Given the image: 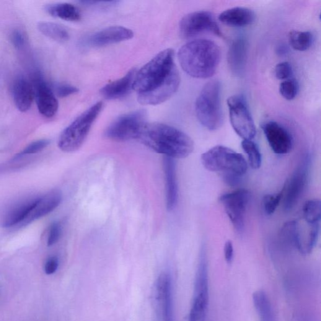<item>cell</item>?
Returning <instances> with one entry per match:
<instances>
[{"mask_svg": "<svg viewBox=\"0 0 321 321\" xmlns=\"http://www.w3.org/2000/svg\"><path fill=\"white\" fill-rule=\"evenodd\" d=\"M314 41L312 33L308 31L292 30L289 34V44L294 50L304 51L308 50Z\"/></svg>", "mask_w": 321, "mask_h": 321, "instance_id": "27", "label": "cell"}, {"mask_svg": "<svg viewBox=\"0 0 321 321\" xmlns=\"http://www.w3.org/2000/svg\"><path fill=\"white\" fill-rule=\"evenodd\" d=\"M195 113L199 122L209 131H216L224 123L221 104V84L218 80L207 82L195 102Z\"/></svg>", "mask_w": 321, "mask_h": 321, "instance_id": "4", "label": "cell"}, {"mask_svg": "<svg viewBox=\"0 0 321 321\" xmlns=\"http://www.w3.org/2000/svg\"><path fill=\"white\" fill-rule=\"evenodd\" d=\"M53 90L54 94L59 97H66L69 95L76 94L79 89L73 85L67 84H56L54 85Z\"/></svg>", "mask_w": 321, "mask_h": 321, "instance_id": "34", "label": "cell"}, {"mask_svg": "<svg viewBox=\"0 0 321 321\" xmlns=\"http://www.w3.org/2000/svg\"><path fill=\"white\" fill-rule=\"evenodd\" d=\"M262 129L269 146L276 154H286L291 151L293 139L284 127L277 122L269 121L263 124Z\"/></svg>", "mask_w": 321, "mask_h": 321, "instance_id": "13", "label": "cell"}, {"mask_svg": "<svg viewBox=\"0 0 321 321\" xmlns=\"http://www.w3.org/2000/svg\"><path fill=\"white\" fill-rule=\"evenodd\" d=\"M303 215L307 224H319L321 216L320 201L314 199L305 202L303 206Z\"/></svg>", "mask_w": 321, "mask_h": 321, "instance_id": "29", "label": "cell"}, {"mask_svg": "<svg viewBox=\"0 0 321 321\" xmlns=\"http://www.w3.org/2000/svg\"><path fill=\"white\" fill-rule=\"evenodd\" d=\"M137 140L157 153L172 159L185 158L194 150V142L187 134L159 123L145 124Z\"/></svg>", "mask_w": 321, "mask_h": 321, "instance_id": "2", "label": "cell"}, {"mask_svg": "<svg viewBox=\"0 0 321 321\" xmlns=\"http://www.w3.org/2000/svg\"><path fill=\"white\" fill-rule=\"evenodd\" d=\"M242 146L247 155L250 167L253 169H258L261 165V155L257 145L252 140H243Z\"/></svg>", "mask_w": 321, "mask_h": 321, "instance_id": "30", "label": "cell"}, {"mask_svg": "<svg viewBox=\"0 0 321 321\" xmlns=\"http://www.w3.org/2000/svg\"><path fill=\"white\" fill-rule=\"evenodd\" d=\"M230 123L235 133L243 140H252L256 136V128L247 102L240 95H233L227 99Z\"/></svg>", "mask_w": 321, "mask_h": 321, "instance_id": "7", "label": "cell"}, {"mask_svg": "<svg viewBox=\"0 0 321 321\" xmlns=\"http://www.w3.org/2000/svg\"><path fill=\"white\" fill-rule=\"evenodd\" d=\"M234 249L232 241L228 240L224 245V257L228 263H231L234 259Z\"/></svg>", "mask_w": 321, "mask_h": 321, "instance_id": "39", "label": "cell"}, {"mask_svg": "<svg viewBox=\"0 0 321 321\" xmlns=\"http://www.w3.org/2000/svg\"><path fill=\"white\" fill-rule=\"evenodd\" d=\"M103 105L102 102L95 103L64 129L58 141L59 147L62 151H76L82 146Z\"/></svg>", "mask_w": 321, "mask_h": 321, "instance_id": "5", "label": "cell"}, {"mask_svg": "<svg viewBox=\"0 0 321 321\" xmlns=\"http://www.w3.org/2000/svg\"><path fill=\"white\" fill-rule=\"evenodd\" d=\"M46 11L51 16L69 22H77L81 19L78 8L68 3L48 5L46 7Z\"/></svg>", "mask_w": 321, "mask_h": 321, "instance_id": "22", "label": "cell"}, {"mask_svg": "<svg viewBox=\"0 0 321 321\" xmlns=\"http://www.w3.org/2000/svg\"><path fill=\"white\" fill-rule=\"evenodd\" d=\"M180 81L175 51L168 48L161 51L136 72L133 89L141 104L155 105L172 97L177 92Z\"/></svg>", "mask_w": 321, "mask_h": 321, "instance_id": "1", "label": "cell"}, {"mask_svg": "<svg viewBox=\"0 0 321 321\" xmlns=\"http://www.w3.org/2000/svg\"><path fill=\"white\" fill-rule=\"evenodd\" d=\"M133 31L121 26L108 27L90 35L87 43L93 46H102L131 39Z\"/></svg>", "mask_w": 321, "mask_h": 321, "instance_id": "14", "label": "cell"}, {"mask_svg": "<svg viewBox=\"0 0 321 321\" xmlns=\"http://www.w3.org/2000/svg\"><path fill=\"white\" fill-rule=\"evenodd\" d=\"M246 50L247 46L245 41L242 39L235 40L230 46L229 62L234 71H240L244 66Z\"/></svg>", "mask_w": 321, "mask_h": 321, "instance_id": "26", "label": "cell"}, {"mask_svg": "<svg viewBox=\"0 0 321 321\" xmlns=\"http://www.w3.org/2000/svg\"><path fill=\"white\" fill-rule=\"evenodd\" d=\"M59 266V260L56 257L48 258L45 265V272L47 275L55 273Z\"/></svg>", "mask_w": 321, "mask_h": 321, "instance_id": "38", "label": "cell"}, {"mask_svg": "<svg viewBox=\"0 0 321 321\" xmlns=\"http://www.w3.org/2000/svg\"><path fill=\"white\" fill-rule=\"evenodd\" d=\"M195 287V297L189 321H205L209 302L208 286Z\"/></svg>", "mask_w": 321, "mask_h": 321, "instance_id": "21", "label": "cell"}, {"mask_svg": "<svg viewBox=\"0 0 321 321\" xmlns=\"http://www.w3.org/2000/svg\"><path fill=\"white\" fill-rule=\"evenodd\" d=\"M40 73L35 74L33 87L38 111L44 117L51 118L58 113L59 102L50 85Z\"/></svg>", "mask_w": 321, "mask_h": 321, "instance_id": "12", "label": "cell"}, {"mask_svg": "<svg viewBox=\"0 0 321 321\" xmlns=\"http://www.w3.org/2000/svg\"><path fill=\"white\" fill-rule=\"evenodd\" d=\"M50 144V141L48 139H41L35 141L28 145L23 151L21 152L20 155H27L37 153L41 150H43L47 147Z\"/></svg>", "mask_w": 321, "mask_h": 321, "instance_id": "35", "label": "cell"}, {"mask_svg": "<svg viewBox=\"0 0 321 321\" xmlns=\"http://www.w3.org/2000/svg\"><path fill=\"white\" fill-rule=\"evenodd\" d=\"M307 224L308 229L304 234L301 231L299 225V242L297 249L302 254H309L316 244L319 234V223Z\"/></svg>", "mask_w": 321, "mask_h": 321, "instance_id": "23", "label": "cell"}, {"mask_svg": "<svg viewBox=\"0 0 321 321\" xmlns=\"http://www.w3.org/2000/svg\"><path fill=\"white\" fill-rule=\"evenodd\" d=\"M37 199L34 198L20 201L7 208L0 219L2 227L10 228L20 225L27 217Z\"/></svg>", "mask_w": 321, "mask_h": 321, "instance_id": "16", "label": "cell"}, {"mask_svg": "<svg viewBox=\"0 0 321 321\" xmlns=\"http://www.w3.org/2000/svg\"><path fill=\"white\" fill-rule=\"evenodd\" d=\"M274 73L278 79L286 80L290 79L293 74V71L291 65L289 62H283L277 65Z\"/></svg>", "mask_w": 321, "mask_h": 321, "instance_id": "33", "label": "cell"}, {"mask_svg": "<svg viewBox=\"0 0 321 321\" xmlns=\"http://www.w3.org/2000/svg\"><path fill=\"white\" fill-rule=\"evenodd\" d=\"M13 95L18 110L20 112H27L32 106L35 97L33 85L24 77H18L13 85Z\"/></svg>", "mask_w": 321, "mask_h": 321, "instance_id": "18", "label": "cell"}, {"mask_svg": "<svg viewBox=\"0 0 321 321\" xmlns=\"http://www.w3.org/2000/svg\"><path fill=\"white\" fill-rule=\"evenodd\" d=\"M137 70L132 69L122 78L105 85L100 89V94L107 99H118L125 96L133 89Z\"/></svg>", "mask_w": 321, "mask_h": 321, "instance_id": "17", "label": "cell"}, {"mask_svg": "<svg viewBox=\"0 0 321 321\" xmlns=\"http://www.w3.org/2000/svg\"><path fill=\"white\" fill-rule=\"evenodd\" d=\"M62 200V193L58 190L51 191L41 197L38 198L28 216L21 224L24 226L51 213L59 206Z\"/></svg>", "mask_w": 321, "mask_h": 321, "instance_id": "15", "label": "cell"}, {"mask_svg": "<svg viewBox=\"0 0 321 321\" xmlns=\"http://www.w3.org/2000/svg\"><path fill=\"white\" fill-rule=\"evenodd\" d=\"M202 165L211 172L223 175L232 174L242 177L247 172V161L242 154L229 147L216 146L201 155Z\"/></svg>", "mask_w": 321, "mask_h": 321, "instance_id": "6", "label": "cell"}, {"mask_svg": "<svg viewBox=\"0 0 321 321\" xmlns=\"http://www.w3.org/2000/svg\"><path fill=\"white\" fill-rule=\"evenodd\" d=\"M250 200L249 191L240 189L224 194L220 198L228 217L238 232L242 233L245 228V216Z\"/></svg>", "mask_w": 321, "mask_h": 321, "instance_id": "10", "label": "cell"}, {"mask_svg": "<svg viewBox=\"0 0 321 321\" xmlns=\"http://www.w3.org/2000/svg\"><path fill=\"white\" fill-rule=\"evenodd\" d=\"M12 42L15 48L22 49L25 45L24 33L20 30H15L12 34Z\"/></svg>", "mask_w": 321, "mask_h": 321, "instance_id": "37", "label": "cell"}, {"mask_svg": "<svg viewBox=\"0 0 321 321\" xmlns=\"http://www.w3.org/2000/svg\"><path fill=\"white\" fill-rule=\"evenodd\" d=\"M146 118L145 110H138L121 116L109 127L105 136L116 141L137 139L142 126L146 123Z\"/></svg>", "mask_w": 321, "mask_h": 321, "instance_id": "8", "label": "cell"}, {"mask_svg": "<svg viewBox=\"0 0 321 321\" xmlns=\"http://www.w3.org/2000/svg\"><path fill=\"white\" fill-rule=\"evenodd\" d=\"M299 232V223L297 221L286 223L281 229L280 239L282 243L287 247L297 248Z\"/></svg>", "mask_w": 321, "mask_h": 321, "instance_id": "28", "label": "cell"}, {"mask_svg": "<svg viewBox=\"0 0 321 321\" xmlns=\"http://www.w3.org/2000/svg\"><path fill=\"white\" fill-rule=\"evenodd\" d=\"M253 302L260 321H276L270 299L265 292L256 291L253 295Z\"/></svg>", "mask_w": 321, "mask_h": 321, "instance_id": "24", "label": "cell"}, {"mask_svg": "<svg viewBox=\"0 0 321 321\" xmlns=\"http://www.w3.org/2000/svg\"><path fill=\"white\" fill-rule=\"evenodd\" d=\"M309 157L303 159L298 168L295 171L290 180L287 181L283 190L284 208L286 211L294 208L304 192L309 177Z\"/></svg>", "mask_w": 321, "mask_h": 321, "instance_id": "11", "label": "cell"}, {"mask_svg": "<svg viewBox=\"0 0 321 321\" xmlns=\"http://www.w3.org/2000/svg\"><path fill=\"white\" fill-rule=\"evenodd\" d=\"M37 27L42 34L58 42H66L69 40L68 31L58 23L42 21L38 23Z\"/></svg>", "mask_w": 321, "mask_h": 321, "instance_id": "25", "label": "cell"}, {"mask_svg": "<svg viewBox=\"0 0 321 321\" xmlns=\"http://www.w3.org/2000/svg\"><path fill=\"white\" fill-rule=\"evenodd\" d=\"M61 230V226L59 223H54L51 225L50 230H49L47 240V245L49 247L56 244L58 242L60 239Z\"/></svg>", "mask_w": 321, "mask_h": 321, "instance_id": "36", "label": "cell"}, {"mask_svg": "<svg viewBox=\"0 0 321 321\" xmlns=\"http://www.w3.org/2000/svg\"><path fill=\"white\" fill-rule=\"evenodd\" d=\"M299 91V84L296 80L289 79L284 80L279 87V92L285 99L291 100L296 97Z\"/></svg>", "mask_w": 321, "mask_h": 321, "instance_id": "31", "label": "cell"}, {"mask_svg": "<svg viewBox=\"0 0 321 321\" xmlns=\"http://www.w3.org/2000/svg\"><path fill=\"white\" fill-rule=\"evenodd\" d=\"M241 177H242L232 174L223 175L225 182L230 186L237 185L239 183Z\"/></svg>", "mask_w": 321, "mask_h": 321, "instance_id": "40", "label": "cell"}, {"mask_svg": "<svg viewBox=\"0 0 321 321\" xmlns=\"http://www.w3.org/2000/svg\"><path fill=\"white\" fill-rule=\"evenodd\" d=\"M221 50L215 41L198 39L186 43L178 53L181 68L189 76L196 79H208L218 69Z\"/></svg>", "mask_w": 321, "mask_h": 321, "instance_id": "3", "label": "cell"}, {"mask_svg": "<svg viewBox=\"0 0 321 321\" xmlns=\"http://www.w3.org/2000/svg\"><path fill=\"white\" fill-rule=\"evenodd\" d=\"M163 166L166 180V200L168 211L172 210L178 201V185L174 159L164 156Z\"/></svg>", "mask_w": 321, "mask_h": 321, "instance_id": "19", "label": "cell"}, {"mask_svg": "<svg viewBox=\"0 0 321 321\" xmlns=\"http://www.w3.org/2000/svg\"><path fill=\"white\" fill-rule=\"evenodd\" d=\"M283 190H282L281 192L278 194H274V195L268 194L264 196L263 205L264 211L266 215L271 216L275 212L283 198Z\"/></svg>", "mask_w": 321, "mask_h": 321, "instance_id": "32", "label": "cell"}, {"mask_svg": "<svg viewBox=\"0 0 321 321\" xmlns=\"http://www.w3.org/2000/svg\"><path fill=\"white\" fill-rule=\"evenodd\" d=\"M181 37L189 38L204 32H211L221 36L222 33L213 15L208 11L194 12L185 15L179 26Z\"/></svg>", "mask_w": 321, "mask_h": 321, "instance_id": "9", "label": "cell"}, {"mask_svg": "<svg viewBox=\"0 0 321 321\" xmlns=\"http://www.w3.org/2000/svg\"><path fill=\"white\" fill-rule=\"evenodd\" d=\"M222 23L232 27H243L252 24L255 20V13L245 7L227 9L219 15Z\"/></svg>", "mask_w": 321, "mask_h": 321, "instance_id": "20", "label": "cell"}]
</instances>
